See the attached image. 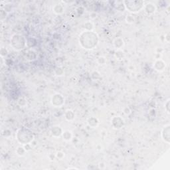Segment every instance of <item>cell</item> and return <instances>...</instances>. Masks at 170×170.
Segmentation results:
<instances>
[{
    "label": "cell",
    "instance_id": "6da1fadb",
    "mask_svg": "<svg viewBox=\"0 0 170 170\" xmlns=\"http://www.w3.org/2000/svg\"><path fill=\"white\" fill-rule=\"evenodd\" d=\"M98 38L96 33L91 31H86L79 36V42L84 49H92L97 45Z\"/></svg>",
    "mask_w": 170,
    "mask_h": 170
},
{
    "label": "cell",
    "instance_id": "7a4b0ae2",
    "mask_svg": "<svg viewBox=\"0 0 170 170\" xmlns=\"http://www.w3.org/2000/svg\"><path fill=\"white\" fill-rule=\"evenodd\" d=\"M34 135L31 132L25 128H21L17 132V140L22 144H29L33 140Z\"/></svg>",
    "mask_w": 170,
    "mask_h": 170
},
{
    "label": "cell",
    "instance_id": "3957f363",
    "mask_svg": "<svg viewBox=\"0 0 170 170\" xmlns=\"http://www.w3.org/2000/svg\"><path fill=\"white\" fill-rule=\"evenodd\" d=\"M11 44L12 47L15 50H21L25 47L26 41L23 36L18 34H15L12 36L11 40Z\"/></svg>",
    "mask_w": 170,
    "mask_h": 170
},
{
    "label": "cell",
    "instance_id": "277c9868",
    "mask_svg": "<svg viewBox=\"0 0 170 170\" xmlns=\"http://www.w3.org/2000/svg\"><path fill=\"white\" fill-rule=\"evenodd\" d=\"M125 7L126 10H129V11L133 13H136L141 10L143 7V2H132L134 5L132 4L130 1L124 2Z\"/></svg>",
    "mask_w": 170,
    "mask_h": 170
},
{
    "label": "cell",
    "instance_id": "5b68a950",
    "mask_svg": "<svg viewBox=\"0 0 170 170\" xmlns=\"http://www.w3.org/2000/svg\"><path fill=\"white\" fill-rule=\"evenodd\" d=\"M51 103L55 107H61L64 104V98L60 94H56L52 97Z\"/></svg>",
    "mask_w": 170,
    "mask_h": 170
},
{
    "label": "cell",
    "instance_id": "8992f818",
    "mask_svg": "<svg viewBox=\"0 0 170 170\" xmlns=\"http://www.w3.org/2000/svg\"><path fill=\"white\" fill-rule=\"evenodd\" d=\"M169 125L167 124L164 127L162 132V138L164 142L169 143Z\"/></svg>",
    "mask_w": 170,
    "mask_h": 170
},
{
    "label": "cell",
    "instance_id": "52a82bcc",
    "mask_svg": "<svg viewBox=\"0 0 170 170\" xmlns=\"http://www.w3.org/2000/svg\"><path fill=\"white\" fill-rule=\"evenodd\" d=\"M154 67L156 71H162L165 67V63L162 60H158L155 63Z\"/></svg>",
    "mask_w": 170,
    "mask_h": 170
},
{
    "label": "cell",
    "instance_id": "ba28073f",
    "mask_svg": "<svg viewBox=\"0 0 170 170\" xmlns=\"http://www.w3.org/2000/svg\"><path fill=\"white\" fill-rule=\"evenodd\" d=\"M124 40H123L122 38H117V39H116L114 40V45L118 49H121L122 47L124 46Z\"/></svg>",
    "mask_w": 170,
    "mask_h": 170
},
{
    "label": "cell",
    "instance_id": "9c48e42d",
    "mask_svg": "<svg viewBox=\"0 0 170 170\" xmlns=\"http://www.w3.org/2000/svg\"><path fill=\"white\" fill-rule=\"evenodd\" d=\"M52 134L56 137L60 136L61 135L63 134L61 128L59 126H54L53 128L52 129Z\"/></svg>",
    "mask_w": 170,
    "mask_h": 170
},
{
    "label": "cell",
    "instance_id": "30bf717a",
    "mask_svg": "<svg viewBox=\"0 0 170 170\" xmlns=\"http://www.w3.org/2000/svg\"><path fill=\"white\" fill-rule=\"evenodd\" d=\"M65 115V118H66L67 120H69V121L73 120L74 118V112H73V111H72L71 110H66Z\"/></svg>",
    "mask_w": 170,
    "mask_h": 170
},
{
    "label": "cell",
    "instance_id": "8fae6325",
    "mask_svg": "<svg viewBox=\"0 0 170 170\" xmlns=\"http://www.w3.org/2000/svg\"><path fill=\"white\" fill-rule=\"evenodd\" d=\"M145 10L148 13H152L156 10V7L152 3H149L145 6Z\"/></svg>",
    "mask_w": 170,
    "mask_h": 170
},
{
    "label": "cell",
    "instance_id": "7c38bea8",
    "mask_svg": "<svg viewBox=\"0 0 170 170\" xmlns=\"http://www.w3.org/2000/svg\"><path fill=\"white\" fill-rule=\"evenodd\" d=\"M63 139L66 140V141H70V140H72L73 134H72V132H70V131H66V132L63 133Z\"/></svg>",
    "mask_w": 170,
    "mask_h": 170
},
{
    "label": "cell",
    "instance_id": "4fadbf2b",
    "mask_svg": "<svg viewBox=\"0 0 170 170\" xmlns=\"http://www.w3.org/2000/svg\"><path fill=\"white\" fill-rule=\"evenodd\" d=\"M116 119L117 122H118V123H117V125L116 126L115 128H121L122 126H123V122H124V121H123L122 119V118H120L119 116L116 117ZM116 122L114 121V120H112V124H114V123H115ZM114 125H115V124H114ZM114 125H113V126H114Z\"/></svg>",
    "mask_w": 170,
    "mask_h": 170
},
{
    "label": "cell",
    "instance_id": "5bb4252c",
    "mask_svg": "<svg viewBox=\"0 0 170 170\" xmlns=\"http://www.w3.org/2000/svg\"><path fill=\"white\" fill-rule=\"evenodd\" d=\"M53 11L57 14H61L63 12V7L61 5H55L53 7Z\"/></svg>",
    "mask_w": 170,
    "mask_h": 170
},
{
    "label": "cell",
    "instance_id": "9a60e30c",
    "mask_svg": "<svg viewBox=\"0 0 170 170\" xmlns=\"http://www.w3.org/2000/svg\"><path fill=\"white\" fill-rule=\"evenodd\" d=\"M25 152H26V150H25V148L23 147L19 146L17 148V150H16V153H17V154L19 156H23L25 155Z\"/></svg>",
    "mask_w": 170,
    "mask_h": 170
},
{
    "label": "cell",
    "instance_id": "2e32d148",
    "mask_svg": "<svg viewBox=\"0 0 170 170\" xmlns=\"http://www.w3.org/2000/svg\"><path fill=\"white\" fill-rule=\"evenodd\" d=\"M88 124L90 125V126H92V124H95V126H96L98 125V122L97 120H96V118H90L89 120H88Z\"/></svg>",
    "mask_w": 170,
    "mask_h": 170
},
{
    "label": "cell",
    "instance_id": "e0dca14e",
    "mask_svg": "<svg viewBox=\"0 0 170 170\" xmlns=\"http://www.w3.org/2000/svg\"><path fill=\"white\" fill-rule=\"evenodd\" d=\"M21 103V104H19V105L21 106H26V104H27V102H26V100H25L24 98H19V100H18V103Z\"/></svg>",
    "mask_w": 170,
    "mask_h": 170
},
{
    "label": "cell",
    "instance_id": "ac0fdd59",
    "mask_svg": "<svg viewBox=\"0 0 170 170\" xmlns=\"http://www.w3.org/2000/svg\"><path fill=\"white\" fill-rule=\"evenodd\" d=\"M126 21L128 23H132L134 22V18L132 15H128L126 17Z\"/></svg>",
    "mask_w": 170,
    "mask_h": 170
},
{
    "label": "cell",
    "instance_id": "d6986e66",
    "mask_svg": "<svg viewBox=\"0 0 170 170\" xmlns=\"http://www.w3.org/2000/svg\"><path fill=\"white\" fill-rule=\"evenodd\" d=\"M64 156H65V154L63 152H61V151H58L56 154V157L58 159H63Z\"/></svg>",
    "mask_w": 170,
    "mask_h": 170
},
{
    "label": "cell",
    "instance_id": "ffe728a7",
    "mask_svg": "<svg viewBox=\"0 0 170 170\" xmlns=\"http://www.w3.org/2000/svg\"><path fill=\"white\" fill-rule=\"evenodd\" d=\"M105 62L106 60L104 57H100V58H98V63H99L100 64H104V63H105Z\"/></svg>",
    "mask_w": 170,
    "mask_h": 170
},
{
    "label": "cell",
    "instance_id": "44dd1931",
    "mask_svg": "<svg viewBox=\"0 0 170 170\" xmlns=\"http://www.w3.org/2000/svg\"><path fill=\"white\" fill-rule=\"evenodd\" d=\"M169 99H168L167 100V103H166V104H165V108H166V110H167V113H169Z\"/></svg>",
    "mask_w": 170,
    "mask_h": 170
}]
</instances>
